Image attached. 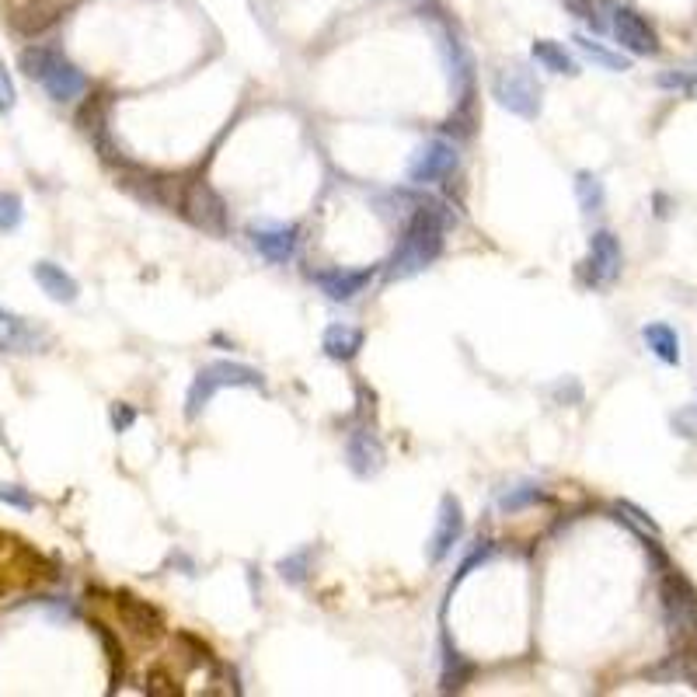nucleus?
Instances as JSON below:
<instances>
[{"mask_svg": "<svg viewBox=\"0 0 697 697\" xmlns=\"http://www.w3.org/2000/svg\"><path fill=\"white\" fill-rule=\"evenodd\" d=\"M443 234H447V213H443V206L429 203V199L422 206H415L398 248L387 258L384 276L391 283H398V279H412L419 272H426L443 255Z\"/></svg>", "mask_w": 697, "mask_h": 697, "instance_id": "f257e3e1", "label": "nucleus"}, {"mask_svg": "<svg viewBox=\"0 0 697 697\" xmlns=\"http://www.w3.org/2000/svg\"><path fill=\"white\" fill-rule=\"evenodd\" d=\"M18 63H21V74H25L28 81H39L53 102H74V98L84 95V88H88L84 70H77L56 46L21 49Z\"/></svg>", "mask_w": 697, "mask_h": 697, "instance_id": "f03ea898", "label": "nucleus"}, {"mask_svg": "<svg viewBox=\"0 0 697 697\" xmlns=\"http://www.w3.org/2000/svg\"><path fill=\"white\" fill-rule=\"evenodd\" d=\"M224 387H258V391H262L265 380H262V373L251 370V366L231 363V359H217V363L203 366V370L196 373V380H192V387H189V398H185V415H189V419H199V412L210 405L213 394L224 391Z\"/></svg>", "mask_w": 697, "mask_h": 697, "instance_id": "7ed1b4c3", "label": "nucleus"}, {"mask_svg": "<svg viewBox=\"0 0 697 697\" xmlns=\"http://www.w3.org/2000/svg\"><path fill=\"white\" fill-rule=\"evenodd\" d=\"M492 98L506 112L520 119H537L541 116V84H537L534 70L523 63H509L499 67L492 77Z\"/></svg>", "mask_w": 697, "mask_h": 697, "instance_id": "20e7f679", "label": "nucleus"}, {"mask_svg": "<svg viewBox=\"0 0 697 697\" xmlns=\"http://www.w3.org/2000/svg\"><path fill=\"white\" fill-rule=\"evenodd\" d=\"M659 603H663V621L677 642L697 635V593L694 586L677 572H666L659 582Z\"/></svg>", "mask_w": 697, "mask_h": 697, "instance_id": "39448f33", "label": "nucleus"}, {"mask_svg": "<svg viewBox=\"0 0 697 697\" xmlns=\"http://www.w3.org/2000/svg\"><path fill=\"white\" fill-rule=\"evenodd\" d=\"M603 11H607V28L614 32V39L628 49L631 56H656L659 53V35L649 21L638 11L614 0H603Z\"/></svg>", "mask_w": 697, "mask_h": 697, "instance_id": "423d86ee", "label": "nucleus"}, {"mask_svg": "<svg viewBox=\"0 0 697 697\" xmlns=\"http://www.w3.org/2000/svg\"><path fill=\"white\" fill-rule=\"evenodd\" d=\"M178 210H182L185 220H189L192 227H199V231H206V234H213V237H224L227 234V206H224L220 192L213 189L210 182L185 185L182 206H178Z\"/></svg>", "mask_w": 697, "mask_h": 697, "instance_id": "0eeeda50", "label": "nucleus"}, {"mask_svg": "<svg viewBox=\"0 0 697 697\" xmlns=\"http://www.w3.org/2000/svg\"><path fill=\"white\" fill-rule=\"evenodd\" d=\"M457 147L447 140H426L419 150L412 154V161H408V182L412 185H433V182H443V178H450L457 171Z\"/></svg>", "mask_w": 697, "mask_h": 697, "instance_id": "6e6552de", "label": "nucleus"}, {"mask_svg": "<svg viewBox=\"0 0 697 697\" xmlns=\"http://www.w3.org/2000/svg\"><path fill=\"white\" fill-rule=\"evenodd\" d=\"M436 11V7H433ZM440 18V42H443V56H447V74H450V84L454 91L461 95V105H471V95H474V60L467 53L464 39L457 35L454 21L443 18V11H436Z\"/></svg>", "mask_w": 697, "mask_h": 697, "instance_id": "1a4fd4ad", "label": "nucleus"}, {"mask_svg": "<svg viewBox=\"0 0 697 697\" xmlns=\"http://www.w3.org/2000/svg\"><path fill=\"white\" fill-rule=\"evenodd\" d=\"M621 265H624V251H621V241H617L610 231H596L589 237V255L582 262V279L589 286H610L617 283L621 276Z\"/></svg>", "mask_w": 697, "mask_h": 697, "instance_id": "9d476101", "label": "nucleus"}, {"mask_svg": "<svg viewBox=\"0 0 697 697\" xmlns=\"http://www.w3.org/2000/svg\"><path fill=\"white\" fill-rule=\"evenodd\" d=\"M464 534V506L457 495H443L440 499V513H436V527L426 541V562L440 565L443 558L454 551V544L461 541Z\"/></svg>", "mask_w": 697, "mask_h": 697, "instance_id": "9b49d317", "label": "nucleus"}, {"mask_svg": "<svg viewBox=\"0 0 697 697\" xmlns=\"http://www.w3.org/2000/svg\"><path fill=\"white\" fill-rule=\"evenodd\" d=\"M116 614L136 638H143V642H157V638L164 635V614H161V610H157L154 603L140 600V596L126 593V589L116 593Z\"/></svg>", "mask_w": 697, "mask_h": 697, "instance_id": "f8f14e48", "label": "nucleus"}, {"mask_svg": "<svg viewBox=\"0 0 697 697\" xmlns=\"http://www.w3.org/2000/svg\"><path fill=\"white\" fill-rule=\"evenodd\" d=\"M300 227L293 224H258L251 227V244L258 248V255L272 265H286L297 251Z\"/></svg>", "mask_w": 697, "mask_h": 697, "instance_id": "ddd939ff", "label": "nucleus"}, {"mask_svg": "<svg viewBox=\"0 0 697 697\" xmlns=\"http://www.w3.org/2000/svg\"><path fill=\"white\" fill-rule=\"evenodd\" d=\"M346 461L352 467V474H359V478H373L387 461L384 443H380L370 429H356V433H349V440H346Z\"/></svg>", "mask_w": 697, "mask_h": 697, "instance_id": "4468645a", "label": "nucleus"}, {"mask_svg": "<svg viewBox=\"0 0 697 697\" xmlns=\"http://www.w3.org/2000/svg\"><path fill=\"white\" fill-rule=\"evenodd\" d=\"M377 269H321L314 272V283L321 286V293H328L332 300H352L373 283Z\"/></svg>", "mask_w": 697, "mask_h": 697, "instance_id": "2eb2a0df", "label": "nucleus"}, {"mask_svg": "<svg viewBox=\"0 0 697 697\" xmlns=\"http://www.w3.org/2000/svg\"><path fill=\"white\" fill-rule=\"evenodd\" d=\"M63 7L53 4V0H28L25 7H14L11 11V28L18 35H42L46 28H53L60 21Z\"/></svg>", "mask_w": 697, "mask_h": 697, "instance_id": "dca6fc26", "label": "nucleus"}, {"mask_svg": "<svg viewBox=\"0 0 697 697\" xmlns=\"http://www.w3.org/2000/svg\"><path fill=\"white\" fill-rule=\"evenodd\" d=\"M32 276H35V283L42 286V293H46L49 300H56V304H74L77 293H81L77 279L56 262H35Z\"/></svg>", "mask_w": 697, "mask_h": 697, "instance_id": "f3484780", "label": "nucleus"}, {"mask_svg": "<svg viewBox=\"0 0 697 697\" xmlns=\"http://www.w3.org/2000/svg\"><path fill=\"white\" fill-rule=\"evenodd\" d=\"M321 349H325L328 359L349 363V359H356L359 349H363V332H359V328H352V325H332V328H325Z\"/></svg>", "mask_w": 697, "mask_h": 697, "instance_id": "a211bd4d", "label": "nucleus"}, {"mask_svg": "<svg viewBox=\"0 0 697 697\" xmlns=\"http://www.w3.org/2000/svg\"><path fill=\"white\" fill-rule=\"evenodd\" d=\"M642 339H645V346H649L652 356L663 359L666 366L680 363V335L673 332L670 325H663V321H652V325L642 328Z\"/></svg>", "mask_w": 697, "mask_h": 697, "instance_id": "6ab92c4d", "label": "nucleus"}, {"mask_svg": "<svg viewBox=\"0 0 697 697\" xmlns=\"http://www.w3.org/2000/svg\"><path fill=\"white\" fill-rule=\"evenodd\" d=\"M530 56H534L544 70H551V74H569V77L579 74V67H576V60L569 56V49H565L562 42H555V39H537L534 46H530Z\"/></svg>", "mask_w": 697, "mask_h": 697, "instance_id": "aec40b11", "label": "nucleus"}, {"mask_svg": "<svg viewBox=\"0 0 697 697\" xmlns=\"http://www.w3.org/2000/svg\"><path fill=\"white\" fill-rule=\"evenodd\" d=\"M576 49L582 56H586L589 63H596V67H603V70H610V74H624V70H631V63L624 60L621 53H610L607 46H600V42H593L589 35H576Z\"/></svg>", "mask_w": 697, "mask_h": 697, "instance_id": "412c9836", "label": "nucleus"}, {"mask_svg": "<svg viewBox=\"0 0 697 697\" xmlns=\"http://www.w3.org/2000/svg\"><path fill=\"white\" fill-rule=\"evenodd\" d=\"M649 677L652 680H687V684H694V691H697V656H694V652L670 656L663 666L649 670Z\"/></svg>", "mask_w": 697, "mask_h": 697, "instance_id": "4be33fe9", "label": "nucleus"}, {"mask_svg": "<svg viewBox=\"0 0 697 697\" xmlns=\"http://www.w3.org/2000/svg\"><path fill=\"white\" fill-rule=\"evenodd\" d=\"M576 196H579V206L586 213H600L603 203H607L603 182L593 175V171H579V175H576Z\"/></svg>", "mask_w": 697, "mask_h": 697, "instance_id": "5701e85b", "label": "nucleus"}, {"mask_svg": "<svg viewBox=\"0 0 697 697\" xmlns=\"http://www.w3.org/2000/svg\"><path fill=\"white\" fill-rule=\"evenodd\" d=\"M28 339H32V332H28L25 321L7 311V307H0V352L28 346Z\"/></svg>", "mask_w": 697, "mask_h": 697, "instance_id": "b1692460", "label": "nucleus"}, {"mask_svg": "<svg viewBox=\"0 0 697 697\" xmlns=\"http://www.w3.org/2000/svg\"><path fill=\"white\" fill-rule=\"evenodd\" d=\"M474 677V666L467 663V659L461 656V652L447 649V656H443V691H461V687L467 684V680Z\"/></svg>", "mask_w": 697, "mask_h": 697, "instance_id": "393cba45", "label": "nucleus"}, {"mask_svg": "<svg viewBox=\"0 0 697 697\" xmlns=\"http://www.w3.org/2000/svg\"><path fill=\"white\" fill-rule=\"evenodd\" d=\"M537 502H548V492H541L537 485H520V488H509V492L499 495L502 513H520V509L537 506Z\"/></svg>", "mask_w": 697, "mask_h": 697, "instance_id": "a878e982", "label": "nucleus"}, {"mask_svg": "<svg viewBox=\"0 0 697 697\" xmlns=\"http://www.w3.org/2000/svg\"><path fill=\"white\" fill-rule=\"evenodd\" d=\"M617 516H621L624 523H631V527L638 530V534H645V537H659V523L652 520L649 513H645V509H638L635 502H628V499H621L617 502Z\"/></svg>", "mask_w": 697, "mask_h": 697, "instance_id": "bb28decb", "label": "nucleus"}, {"mask_svg": "<svg viewBox=\"0 0 697 697\" xmlns=\"http://www.w3.org/2000/svg\"><path fill=\"white\" fill-rule=\"evenodd\" d=\"M91 628H95V635L102 638L105 652H109V666H112V691H116L119 680H122V645H119V638L112 635V631L105 628L102 621H95V624H91Z\"/></svg>", "mask_w": 697, "mask_h": 697, "instance_id": "cd10ccee", "label": "nucleus"}, {"mask_svg": "<svg viewBox=\"0 0 697 697\" xmlns=\"http://www.w3.org/2000/svg\"><path fill=\"white\" fill-rule=\"evenodd\" d=\"M307 562H311V551L304 548V551H293V555H286L276 569H279V576H283V582L300 586V582L307 579Z\"/></svg>", "mask_w": 697, "mask_h": 697, "instance_id": "c85d7f7f", "label": "nucleus"}, {"mask_svg": "<svg viewBox=\"0 0 697 697\" xmlns=\"http://www.w3.org/2000/svg\"><path fill=\"white\" fill-rule=\"evenodd\" d=\"M25 217V203L18 192H0V231H14Z\"/></svg>", "mask_w": 697, "mask_h": 697, "instance_id": "c756f323", "label": "nucleus"}, {"mask_svg": "<svg viewBox=\"0 0 697 697\" xmlns=\"http://www.w3.org/2000/svg\"><path fill=\"white\" fill-rule=\"evenodd\" d=\"M0 502H7V506L21 509V513H28V509H35V499L28 495V488L21 485H7V481H0Z\"/></svg>", "mask_w": 697, "mask_h": 697, "instance_id": "7c9ffc66", "label": "nucleus"}, {"mask_svg": "<svg viewBox=\"0 0 697 697\" xmlns=\"http://www.w3.org/2000/svg\"><path fill=\"white\" fill-rule=\"evenodd\" d=\"M551 398H555L558 405H579V401H582V384L576 377H562L555 387H551Z\"/></svg>", "mask_w": 697, "mask_h": 697, "instance_id": "2f4dec72", "label": "nucleus"}, {"mask_svg": "<svg viewBox=\"0 0 697 697\" xmlns=\"http://www.w3.org/2000/svg\"><path fill=\"white\" fill-rule=\"evenodd\" d=\"M14 102H18V95H14V81H11V74H7L4 63H0V116H7V112L14 109Z\"/></svg>", "mask_w": 697, "mask_h": 697, "instance_id": "473e14b6", "label": "nucleus"}, {"mask_svg": "<svg viewBox=\"0 0 697 697\" xmlns=\"http://www.w3.org/2000/svg\"><path fill=\"white\" fill-rule=\"evenodd\" d=\"M656 84L659 88H680V91H691L697 88V74H663V77H656Z\"/></svg>", "mask_w": 697, "mask_h": 697, "instance_id": "72a5a7b5", "label": "nucleus"}, {"mask_svg": "<svg viewBox=\"0 0 697 697\" xmlns=\"http://www.w3.org/2000/svg\"><path fill=\"white\" fill-rule=\"evenodd\" d=\"M143 691H147V694H178V687L168 680V673L154 670V673L147 677V687H143Z\"/></svg>", "mask_w": 697, "mask_h": 697, "instance_id": "f704fd0d", "label": "nucleus"}, {"mask_svg": "<svg viewBox=\"0 0 697 697\" xmlns=\"http://www.w3.org/2000/svg\"><path fill=\"white\" fill-rule=\"evenodd\" d=\"M133 422H136V412H133V408L122 405V401H119V405H112V429H116V433H126V429L133 426Z\"/></svg>", "mask_w": 697, "mask_h": 697, "instance_id": "c9c22d12", "label": "nucleus"}, {"mask_svg": "<svg viewBox=\"0 0 697 697\" xmlns=\"http://www.w3.org/2000/svg\"><path fill=\"white\" fill-rule=\"evenodd\" d=\"M488 558H492V544H485V548H478V551H474L471 558H467V562L461 565V572H457V576H454V586H457V582H461L464 576H471V569H474V565L488 562ZM454 586H450V589H454Z\"/></svg>", "mask_w": 697, "mask_h": 697, "instance_id": "e433bc0d", "label": "nucleus"}, {"mask_svg": "<svg viewBox=\"0 0 697 697\" xmlns=\"http://www.w3.org/2000/svg\"><path fill=\"white\" fill-rule=\"evenodd\" d=\"M673 426L684 429L680 436H697V419H694V408H687V412L673 415Z\"/></svg>", "mask_w": 697, "mask_h": 697, "instance_id": "4c0bfd02", "label": "nucleus"}, {"mask_svg": "<svg viewBox=\"0 0 697 697\" xmlns=\"http://www.w3.org/2000/svg\"><path fill=\"white\" fill-rule=\"evenodd\" d=\"M666 213H670L666 210V196H656V217H666Z\"/></svg>", "mask_w": 697, "mask_h": 697, "instance_id": "58836bf2", "label": "nucleus"}, {"mask_svg": "<svg viewBox=\"0 0 697 697\" xmlns=\"http://www.w3.org/2000/svg\"><path fill=\"white\" fill-rule=\"evenodd\" d=\"M426 4H429V0H426Z\"/></svg>", "mask_w": 697, "mask_h": 697, "instance_id": "ea45409f", "label": "nucleus"}]
</instances>
